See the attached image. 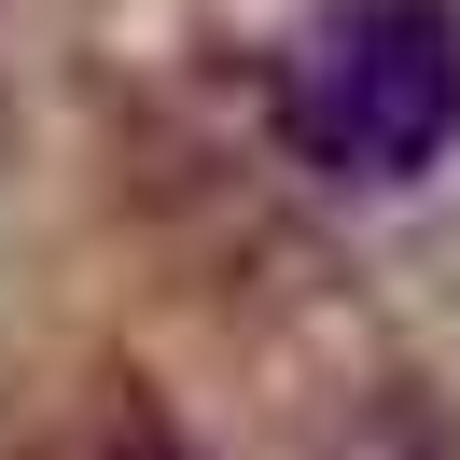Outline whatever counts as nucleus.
<instances>
[{
  "label": "nucleus",
  "instance_id": "nucleus-2",
  "mask_svg": "<svg viewBox=\"0 0 460 460\" xmlns=\"http://www.w3.org/2000/svg\"><path fill=\"white\" fill-rule=\"evenodd\" d=\"M112 460H196V447H181V432H154V419H126V432H112Z\"/></svg>",
  "mask_w": 460,
  "mask_h": 460
},
{
  "label": "nucleus",
  "instance_id": "nucleus-1",
  "mask_svg": "<svg viewBox=\"0 0 460 460\" xmlns=\"http://www.w3.org/2000/svg\"><path fill=\"white\" fill-rule=\"evenodd\" d=\"M279 98L321 181H419L460 140V0H321Z\"/></svg>",
  "mask_w": 460,
  "mask_h": 460
}]
</instances>
